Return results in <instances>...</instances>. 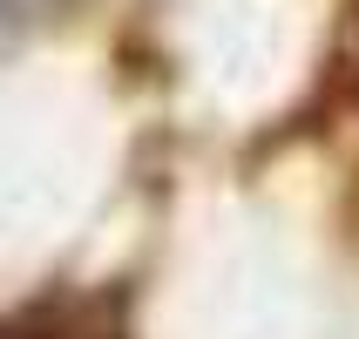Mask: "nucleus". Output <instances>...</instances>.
Segmentation results:
<instances>
[{
	"instance_id": "2",
	"label": "nucleus",
	"mask_w": 359,
	"mask_h": 339,
	"mask_svg": "<svg viewBox=\"0 0 359 339\" xmlns=\"http://www.w3.org/2000/svg\"><path fill=\"white\" fill-rule=\"evenodd\" d=\"M353 102H359V75H353Z\"/></svg>"
},
{
	"instance_id": "1",
	"label": "nucleus",
	"mask_w": 359,
	"mask_h": 339,
	"mask_svg": "<svg viewBox=\"0 0 359 339\" xmlns=\"http://www.w3.org/2000/svg\"><path fill=\"white\" fill-rule=\"evenodd\" d=\"M0 339H129V292H41L0 312Z\"/></svg>"
}]
</instances>
